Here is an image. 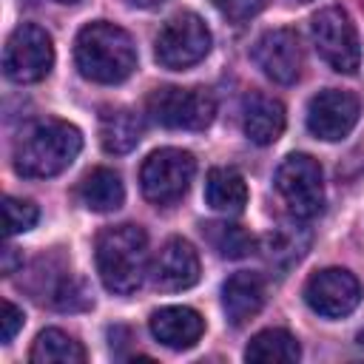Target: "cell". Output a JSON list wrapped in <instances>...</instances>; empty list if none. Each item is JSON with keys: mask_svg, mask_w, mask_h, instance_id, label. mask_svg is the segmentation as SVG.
I'll return each instance as SVG.
<instances>
[{"mask_svg": "<svg viewBox=\"0 0 364 364\" xmlns=\"http://www.w3.org/2000/svg\"><path fill=\"white\" fill-rule=\"evenodd\" d=\"M23 310L17 307V304H11V301H3V313H0V327H3V333H0V338H3V344H9L14 336H17V330L23 327Z\"/></svg>", "mask_w": 364, "mask_h": 364, "instance_id": "obj_26", "label": "cell"}, {"mask_svg": "<svg viewBox=\"0 0 364 364\" xmlns=\"http://www.w3.org/2000/svg\"><path fill=\"white\" fill-rule=\"evenodd\" d=\"M213 6L230 20V23H245L256 17L264 9V0H213Z\"/></svg>", "mask_w": 364, "mask_h": 364, "instance_id": "obj_25", "label": "cell"}, {"mask_svg": "<svg viewBox=\"0 0 364 364\" xmlns=\"http://www.w3.org/2000/svg\"><path fill=\"white\" fill-rule=\"evenodd\" d=\"M301 3H304V0H301Z\"/></svg>", "mask_w": 364, "mask_h": 364, "instance_id": "obj_31", "label": "cell"}, {"mask_svg": "<svg viewBox=\"0 0 364 364\" xmlns=\"http://www.w3.org/2000/svg\"><path fill=\"white\" fill-rule=\"evenodd\" d=\"M74 60L85 80L114 85L134 74L136 48L125 28L97 20L80 28L77 43H74Z\"/></svg>", "mask_w": 364, "mask_h": 364, "instance_id": "obj_2", "label": "cell"}, {"mask_svg": "<svg viewBox=\"0 0 364 364\" xmlns=\"http://www.w3.org/2000/svg\"><path fill=\"white\" fill-rule=\"evenodd\" d=\"M196 173V159L191 151L182 148H159L148 154L139 168V185L148 202L171 205L185 196L191 179Z\"/></svg>", "mask_w": 364, "mask_h": 364, "instance_id": "obj_5", "label": "cell"}, {"mask_svg": "<svg viewBox=\"0 0 364 364\" xmlns=\"http://www.w3.org/2000/svg\"><path fill=\"white\" fill-rule=\"evenodd\" d=\"M245 134L256 145H270L282 136L284 131V105L276 97L267 94H253L245 102Z\"/></svg>", "mask_w": 364, "mask_h": 364, "instance_id": "obj_16", "label": "cell"}, {"mask_svg": "<svg viewBox=\"0 0 364 364\" xmlns=\"http://www.w3.org/2000/svg\"><path fill=\"white\" fill-rule=\"evenodd\" d=\"M82 148V134L65 119L31 122L14 145V171L28 179H48L65 171Z\"/></svg>", "mask_w": 364, "mask_h": 364, "instance_id": "obj_1", "label": "cell"}, {"mask_svg": "<svg viewBox=\"0 0 364 364\" xmlns=\"http://www.w3.org/2000/svg\"><path fill=\"white\" fill-rule=\"evenodd\" d=\"M97 273L111 293H134L148 267V236L139 225H114L97 236Z\"/></svg>", "mask_w": 364, "mask_h": 364, "instance_id": "obj_3", "label": "cell"}, {"mask_svg": "<svg viewBox=\"0 0 364 364\" xmlns=\"http://www.w3.org/2000/svg\"><path fill=\"white\" fill-rule=\"evenodd\" d=\"M210 51V31L205 26V20L193 11H182L176 17H171L154 43V57L162 68L171 71H182L193 63H199L205 54Z\"/></svg>", "mask_w": 364, "mask_h": 364, "instance_id": "obj_6", "label": "cell"}, {"mask_svg": "<svg viewBox=\"0 0 364 364\" xmlns=\"http://www.w3.org/2000/svg\"><path fill=\"white\" fill-rule=\"evenodd\" d=\"M205 202L219 213H242L247 205V185L236 168H210L205 179Z\"/></svg>", "mask_w": 364, "mask_h": 364, "instance_id": "obj_18", "label": "cell"}, {"mask_svg": "<svg viewBox=\"0 0 364 364\" xmlns=\"http://www.w3.org/2000/svg\"><path fill=\"white\" fill-rule=\"evenodd\" d=\"M28 358H31V364H82L85 350L68 333H63L57 327H48L34 338Z\"/></svg>", "mask_w": 364, "mask_h": 364, "instance_id": "obj_21", "label": "cell"}, {"mask_svg": "<svg viewBox=\"0 0 364 364\" xmlns=\"http://www.w3.org/2000/svg\"><path fill=\"white\" fill-rule=\"evenodd\" d=\"M304 301L310 304L313 313H318L324 318H341L358 307L361 284L344 267H324L307 279Z\"/></svg>", "mask_w": 364, "mask_h": 364, "instance_id": "obj_10", "label": "cell"}, {"mask_svg": "<svg viewBox=\"0 0 364 364\" xmlns=\"http://www.w3.org/2000/svg\"><path fill=\"white\" fill-rule=\"evenodd\" d=\"M253 63L279 85H290L301 74V43L293 28H270L253 43Z\"/></svg>", "mask_w": 364, "mask_h": 364, "instance_id": "obj_12", "label": "cell"}, {"mask_svg": "<svg viewBox=\"0 0 364 364\" xmlns=\"http://www.w3.org/2000/svg\"><path fill=\"white\" fill-rule=\"evenodd\" d=\"M54 65L51 34L34 23H23L11 31L3 51V71L14 82H37Z\"/></svg>", "mask_w": 364, "mask_h": 364, "instance_id": "obj_9", "label": "cell"}, {"mask_svg": "<svg viewBox=\"0 0 364 364\" xmlns=\"http://www.w3.org/2000/svg\"><path fill=\"white\" fill-rule=\"evenodd\" d=\"M358 344H361V347H364V330H361V333H358Z\"/></svg>", "mask_w": 364, "mask_h": 364, "instance_id": "obj_29", "label": "cell"}, {"mask_svg": "<svg viewBox=\"0 0 364 364\" xmlns=\"http://www.w3.org/2000/svg\"><path fill=\"white\" fill-rule=\"evenodd\" d=\"M142 139V117L131 108H105L100 114V142L108 154H128Z\"/></svg>", "mask_w": 364, "mask_h": 364, "instance_id": "obj_17", "label": "cell"}, {"mask_svg": "<svg viewBox=\"0 0 364 364\" xmlns=\"http://www.w3.org/2000/svg\"><path fill=\"white\" fill-rule=\"evenodd\" d=\"M310 34L318 57L333 65L341 74H353L361 63V48H358V34L355 26L350 23L347 11L338 6H327L310 20Z\"/></svg>", "mask_w": 364, "mask_h": 364, "instance_id": "obj_8", "label": "cell"}, {"mask_svg": "<svg viewBox=\"0 0 364 364\" xmlns=\"http://www.w3.org/2000/svg\"><path fill=\"white\" fill-rule=\"evenodd\" d=\"M125 3H131V6H136V9H154V6H159V3H165V0H125Z\"/></svg>", "mask_w": 364, "mask_h": 364, "instance_id": "obj_28", "label": "cell"}, {"mask_svg": "<svg viewBox=\"0 0 364 364\" xmlns=\"http://www.w3.org/2000/svg\"><path fill=\"white\" fill-rule=\"evenodd\" d=\"M148 114L173 131H202L213 122L216 102L205 88H156L148 97Z\"/></svg>", "mask_w": 364, "mask_h": 364, "instance_id": "obj_7", "label": "cell"}, {"mask_svg": "<svg viewBox=\"0 0 364 364\" xmlns=\"http://www.w3.org/2000/svg\"><path fill=\"white\" fill-rule=\"evenodd\" d=\"M154 284L159 290H188L199 282V256L188 239H168L154 259Z\"/></svg>", "mask_w": 364, "mask_h": 364, "instance_id": "obj_13", "label": "cell"}, {"mask_svg": "<svg viewBox=\"0 0 364 364\" xmlns=\"http://www.w3.org/2000/svg\"><path fill=\"white\" fill-rule=\"evenodd\" d=\"M264 304V279L250 270L233 273L222 287V307L233 327H242Z\"/></svg>", "mask_w": 364, "mask_h": 364, "instance_id": "obj_15", "label": "cell"}, {"mask_svg": "<svg viewBox=\"0 0 364 364\" xmlns=\"http://www.w3.org/2000/svg\"><path fill=\"white\" fill-rule=\"evenodd\" d=\"M358 111L361 105L350 91L324 88L307 105V128L313 136L324 142H338L355 128Z\"/></svg>", "mask_w": 364, "mask_h": 364, "instance_id": "obj_11", "label": "cell"}, {"mask_svg": "<svg viewBox=\"0 0 364 364\" xmlns=\"http://www.w3.org/2000/svg\"><path fill=\"white\" fill-rule=\"evenodd\" d=\"M276 191L296 219H313L324 208V176L310 154H290L276 168Z\"/></svg>", "mask_w": 364, "mask_h": 364, "instance_id": "obj_4", "label": "cell"}, {"mask_svg": "<svg viewBox=\"0 0 364 364\" xmlns=\"http://www.w3.org/2000/svg\"><path fill=\"white\" fill-rule=\"evenodd\" d=\"M307 242H310L307 230L282 225V228H276V230L264 239V259H267L270 267H276V270H287L290 264H296V262L304 256Z\"/></svg>", "mask_w": 364, "mask_h": 364, "instance_id": "obj_22", "label": "cell"}, {"mask_svg": "<svg viewBox=\"0 0 364 364\" xmlns=\"http://www.w3.org/2000/svg\"><path fill=\"white\" fill-rule=\"evenodd\" d=\"M154 338L171 350H188L193 347L202 333H205V321L193 307H182V304H171V307H159L151 313L148 321Z\"/></svg>", "mask_w": 364, "mask_h": 364, "instance_id": "obj_14", "label": "cell"}, {"mask_svg": "<svg viewBox=\"0 0 364 364\" xmlns=\"http://www.w3.org/2000/svg\"><path fill=\"white\" fill-rule=\"evenodd\" d=\"M299 355H301V347L296 336H290L282 327H267L256 333L245 347V358L262 361V364H290V361H299Z\"/></svg>", "mask_w": 364, "mask_h": 364, "instance_id": "obj_20", "label": "cell"}, {"mask_svg": "<svg viewBox=\"0 0 364 364\" xmlns=\"http://www.w3.org/2000/svg\"><path fill=\"white\" fill-rule=\"evenodd\" d=\"M37 205L28 202V199H14V196H6L3 199V219H6V233L9 236H17V233H26L37 225Z\"/></svg>", "mask_w": 364, "mask_h": 364, "instance_id": "obj_24", "label": "cell"}, {"mask_svg": "<svg viewBox=\"0 0 364 364\" xmlns=\"http://www.w3.org/2000/svg\"><path fill=\"white\" fill-rule=\"evenodd\" d=\"M125 199V188L117 171L111 168H94L80 182V202L94 213L117 210Z\"/></svg>", "mask_w": 364, "mask_h": 364, "instance_id": "obj_19", "label": "cell"}, {"mask_svg": "<svg viewBox=\"0 0 364 364\" xmlns=\"http://www.w3.org/2000/svg\"><path fill=\"white\" fill-rule=\"evenodd\" d=\"M202 233H205L208 245H210L222 259H245V256L256 247L253 236H250L245 228L233 225V222H208V225L202 228Z\"/></svg>", "mask_w": 364, "mask_h": 364, "instance_id": "obj_23", "label": "cell"}, {"mask_svg": "<svg viewBox=\"0 0 364 364\" xmlns=\"http://www.w3.org/2000/svg\"><path fill=\"white\" fill-rule=\"evenodd\" d=\"M57 3H77V0H57Z\"/></svg>", "mask_w": 364, "mask_h": 364, "instance_id": "obj_30", "label": "cell"}, {"mask_svg": "<svg viewBox=\"0 0 364 364\" xmlns=\"http://www.w3.org/2000/svg\"><path fill=\"white\" fill-rule=\"evenodd\" d=\"M17 267H23V259L17 256V250H14V247H6V250H3V273H6V276H11Z\"/></svg>", "mask_w": 364, "mask_h": 364, "instance_id": "obj_27", "label": "cell"}]
</instances>
